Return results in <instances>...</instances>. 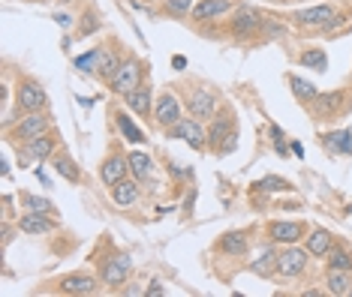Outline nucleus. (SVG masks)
I'll use <instances>...</instances> for the list:
<instances>
[{
    "label": "nucleus",
    "mask_w": 352,
    "mask_h": 297,
    "mask_svg": "<svg viewBox=\"0 0 352 297\" xmlns=\"http://www.w3.org/2000/svg\"><path fill=\"white\" fill-rule=\"evenodd\" d=\"M6 130V141L12 144V147H19V144H25L30 139H36V135H45L54 130V117L49 115V111H28L25 117L12 120L10 126H3Z\"/></svg>",
    "instance_id": "1"
},
{
    "label": "nucleus",
    "mask_w": 352,
    "mask_h": 297,
    "mask_svg": "<svg viewBox=\"0 0 352 297\" xmlns=\"http://www.w3.org/2000/svg\"><path fill=\"white\" fill-rule=\"evenodd\" d=\"M334 19H338V10L331 3H319V6H310V10H301L292 15V21L298 27H334Z\"/></svg>",
    "instance_id": "18"
},
{
    "label": "nucleus",
    "mask_w": 352,
    "mask_h": 297,
    "mask_svg": "<svg viewBox=\"0 0 352 297\" xmlns=\"http://www.w3.org/2000/svg\"><path fill=\"white\" fill-rule=\"evenodd\" d=\"M52 165H54V171H58L60 178H67L69 183H76V187L85 180L82 168H78V163H76V159L67 154V150H58V154L52 156Z\"/></svg>",
    "instance_id": "24"
},
{
    "label": "nucleus",
    "mask_w": 352,
    "mask_h": 297,
    "mask_svg": "<svg viewBox=\"0 0 352 297\" xmlns=\"http://www.w3.org/2000/svg\"><path fill=\"white\" fill-rule=\"evenodd\" d=\"M232 130H238V117H235V108L229 106V102H223V106L217 108V115L211 117V123H208V150H214L217 154L220 144L226 141V135Z\"/></svg>",
    "instance_id": "5"
},
{
    "label": "nucleus",
    "mask_w": 352,
    "mask_h": 297,
    "mask_svg": "<svg viewBox=\"0 0 352 297\" xmlns=\"http://www.w3.org/2000/svg\"><path fill=\"white\" fill-rule=\"evenodd\" d=\"M54 21H58L60 27H73V15H54Z\"/></svg>",
    "instance_id": "39"
},
{
    "label": "nucleus",
    "mask_w": 352,
    "mask_h": 297,
    "mask_svg": "<svg viewBox=\"0 0 352 297\" xmlns=\"http://www.w3.org/2000/svg\"><path fill=\"white\" fill-rule=\"evenodd\" d=\"M19 156H25V159H34V163H45L49 159L52 163V156L60 150V135L58 132H45V135H36V139H30L25 144H19Z\"/></svg>",
    "instance_id": "9"
},
{
    "label": "nucleus",
    "mask_w": 352,
    "mask_h": 297,
    "mask_svg": "<svg viewBox=\"0 0 352 297\" xmlns=\"http://www.w3.org/2000/svg\"><path fill=\"white\" fill-rule=\"evenodd\" d=\"M286 82H289V91H292V96L298 102H304V106H307V102H314L316 96H319V91H316V84H310V78H301V75H286Z\"/></svg>",
    "instance_id": "26"
},
{
    "label": "nucleus",
    "mask_w": 352,
    "mask_h": 297,
    "mask_svg": "<svg viewBox=\"0 0 352 297\" xmlns=\"http://www.w3.org/2000/svg\"><path fill=\"white\" fill-rule=\"evenodd\" d=\"M181 117H184V108H181L178 96H175L172 91H160L157 99H154V123L163 132H169Z\"/></svg>",
    "instance_id": "11"
},
{
    "label": "nucleus",
    "mask_w": 352,
    "mask_h": 297,
    "mask_svg": "<svg viewBox=\"0 0 352 297\" xmlns=\"http://www.w3.org/2000/svg\"><path fill=\"white\" fill-rule=\"evenodd\" d=\"M58 228V216H49V213H36V211H25L19 216V231L28 237H43V235H52Z\"/></svg>",
    "instance_id": "17"
},
{
    "label": "nucleus",
    "mask_w": 352,
    "mask_h": 297,
    "mask_svg": "<svg viewBox=\"0 0 352 297\" xmlns=\"http://www.w3.org/2000/svg\"><path fill=\"white\" fill-rule=\"evenodd\" d=\"M349 274L346 270H328L325 274V292L328 294H334V297H346L349 292Z\"/></svg>",
    "instance_id": "32"
},
{
    "label": "nucleus",
    "mask_w": 352,
    "mask_h": 297,
    "mask_svg": "<svg viewBox=\"0 0 352 297\" xmlns=\"http://www.w3.org/2000/svg\"><path fill=\"white\" fill-rule=\"evenodd\" d=\"M271 139H274V144L283 141V132H280V126H271Z\"/></svg>",
    "instance_id": "43"
},
{
    "label": "nucleus",
    "mask_w": 352,
    "mask_h": 297,
    "mask_svg": "<svg viewBox=\"0 0 352 297\" xmlns=\"http://www.w3.org/2000/svg\"><path fill=\"white\" fill-rule=\"evenodd\" d=\"M328 270H352V252H349V246H343L340 240H334L331 243V250H328Z\"/></svg>",
    "instance_id": "27"
},
{
    "label": "nucleus",
    "mask_w": 352,
    "mask_h": 297,
    "mask_svg": "<svg viewBox=\"0 0 352 297\" xmlns=\"http://www.w3.org/2000/svg\"><path fill=\"white\" fill-rule=\"evenodd\" d=\"M118 67H121V43H118V39H106V43L100 45V63H97L94 75L109 84L111 78H115Z\"/></svg>",
    "instance_id": "16"
},
{
    "label": "nucleus",
    "mask_w": 352,
    "mask_h": 297,
    "mask_svg": "<svg viewBox=\"0 0 352 297\" xmlns=\"http://www.w3.org/2000/svg\"><path fill=\"white\" fill-rule=\"evenodd\" d=\"M235 147H238V130H232V132L226 135V141L220 144L217 156H229V154H232V150H235Z\"/></svg>",
    "instance_id": "38"
},
{
    "label": "nucleus",
    "mask_w": 352,
    "mask_h": 297,
    "mask_svg": "<svg viewBox=\"0 0 352 297\" xmlns=\"http://www.w3.org/2000/svg\"><path fill=\"white\" fill-rule=\"evenodd\" d=\"M130 174L139 183L148 180L151 174H154V159H151L145 150H133V154H130Z\"/></svg>",
    "instance_id": "28"
},
{
    "label": "nucleus",
    "mask_w": 352,
    "mask_h": 297,
    "mask_svg": "<svg viewBox=\"0 0 352 297\" xmlns=\"http://www.w3.org/2000/svg\"><path fill=\"white\" fill-rule=\"evenodd\" d=\"M100 283L102 279L91 276V274H69V276H60L58 283H54V292L69 294V297H87V294L100 292Z\"/></svg>",
    "instance_id": "14"
},
{
    "label": "nucleus",
    "mask_w": 352,
    "mask_h": 297,
    "mask_svg": "<svg viewBox=\"0 0 352 297\" xmlns=\"http://www.w3.org/2000/svg\"><path fill=\"white\" fill-rule=\"evenodd\" d=\"M145 294H151V297H160V294H166V292H163V285H160V283H151V288H148Z\"/></svg>",
    "instance_id": "40"
},
{
    "label": "nucleus",
    "mask_w": 352,
    "mask_h": 297,
    "mask_svg": "<svg viewBox=\"0 0 352 297\" xmlns=\"http://www.w3.org/2000/svg\"><path fill=\"white\" fill-rule=\"evenodd\" d=\"M340 99H343V93H340V91H331V93H319L316 99H314V108H316L319 120H325V117H334V111L340 108Z\"/></svg>",
    "instance_id": "31"
},
{
    "label": "nucleus",
    "mask_w": 352,
    "mask_h": 297,
    "mask_svg": "<svg viewBox=\"0 0 352 297\" xmlns=\"http://www.w3.org/2000/svg\"><path fill=\"white\" fill-rule=\"evenodd\" d=\"M154 99H157V93H154V87H151L148 78L124 96V102L130 106V111L139 115L142 120H154Z\"/></svg>",
    "instance_id": "15"
},
{
    "label": "nucleus",
    "mask_w": 352,
    "mask_h": 297,
    "mask_svg": "<svg viewBox=\"0 0 352 297\" xmlns=\"http://www.w3.org/2000/svg\"><path fill=\"white\" fill-rule=\"evenodd\" d=\"M334 243V235L328 228H314L307 237H304V250H307L314 259H325L328 250H331Z\"/></svg>",
    "instance_id": "23"
},
{
    "label": "nucleus",
    "mask_w": 352,
    "mask_h": 297,
    "mask_svg": "<svg viewBox=\"0 0 352 297\" xmlns=\"http://www.w3.org/2000/svg\"><path fill=\"white\" fill-rule=\"evenodd\" d=\"M142 82H145V67L139 63V58L126 54V58L121 60V67H118V72H115V78L109 82V87H111L115 93L126 96V93L133 91V87H139Z\"/></svg>",
    "instance_id": "6"
},
{
    "label": "nucleus",
    "mask_w": 352,
    "mask_h": 297,
    "mask_svg": "<svg viewBox=\"0 0 352 297\" xmlns=\"http://www.w3.org/2000/svg\"><path fill=\"white\" fill-rule=\"evenodd\" d=\"M253 189H259V192H289L292 183L283 180V178H277V174H265L262 180L253 183Z\"/></svg>",
    "instance_id": "34"
},
{
    "label": "nucleus",
    "mask_w": 352,
    "mask_h": 297,
    "mask_svg": "<svg viewBox=\"0 0 352 297\" xmlns=\"http://www.w3.org/2000/svg\"><path fill=\"white\" fill-rule=\"evenodd\" d=\"M346 297H352V285H349V292H346Z\"/></svg>",
    "instance_id": "44"
},
{
    "label": "nucleus",
    "mask_w": 352,
    "mask_h": 297,
    "mask_svg": "<svg viewBox=\"0 0 352 297\" xmlns=\"http://www.w3.org/2000/svg\"><path fill=\"white\" fill-rule=\"evenodd\" d=\"M97 63H100V45L91 48V51H85L82 58L76 60V67L82 69V72H97Z\"/></svg>",
    "instance_id": "36"
},
{
    "label": "nucleus",
    "mask_w": 352,
    "mask_h": 297,
    "mask_svg": "<svg viewBox=\"0 0 352 297\" xmlns=\"http://www.w3.org/2000/svg\"><path fill=\"white\" fill-rule=\"evenodd\" d=\"M85 21H87V24H82L78 36H91V30H100V15H97V12H87Z\"/></svg>",
    "instance_id": "37"
},
{
    "label": "nucleus",
    "mask_w": 352,
    "mask_h": 297,
    "mask_svg": "<svg viewBox=\"0 0 352 297\" xmlns=\"http://www.w3.org/2000/svg\"><path fill=\"white\" fill-rule=\"evenodd\" d=\"M298 63H301V67L316 69V72H325L328 69V58H325L322 48H307V51H301L298 54Z\"/></svg>",
    "instance_id": "33"
},
{
    "label": "nucleus",
    "mask_w": 352,
    "mask_h": 297,
    "mask_svg": "<svg viewBox=\"0 0 352 297\" xmlns=\"http://www.w3.org/2000/svg\"><path fill=\"white\" fill-rule=\"evenodd\" d=\"M133 274V259L126 252H115L109 261H102V285H109V288H121L126 279H130Z\"/></svg>",
    "instance_id": "13"
},
{
    "label": "nucleus",
    "mask_w": 352,
    "mask_h": 297,
    "mask_svg": "<svg viewBox=\"0 0 352 297\" xmlns=\"http://www.w3.org/2000/svg\"><path fill=\"white\" fill-rule=\"evenodd\" d=\"M142 183L135 180V178H124V180H118L115 187H109V198H111V204H118V207H130L139 202V195H142Z\"/></svg>",
    "instance_id": "21"
},
{
    "label": "nucleus",
    "mask_w": 352,
    "mask_h": 297,
    "mask_svg": "<svg viewBox=\"0 0 352 297\" xmlns=\"http://www.w3.org/2000/svg\"><path fill=\"white\" fill-rule=\"evenodd\" d=\"M19 202L25 211H36V213H49V216H60L58 207H54L45 195H34V192H19Z\"/></svg>",
    "instance_id": "30"
},
{
    "label": "nucleus",
    "mask_w": 352,
    "mask_h": 297,
    "mask_svg": "<svg viewBox=\"0 0 352 297\" xmlns=\"http://www.w3.org/2000/svg\"><path fill=\"white\" fill-rule=\"evenodd\" d=\"M166 139H178L184 144H190L193 150H199V154L208 150V132H205L202 120H196V117H181L178 123L166 132Z\"/></svg>",
    "instance_id": "7"
},
{
    "label": "nucleus",
    "mask_w": 352,
    "mask_h": 297,
    "mask_svg": "<svg viewBox=\"0 0 352 297\" xmlns=\"http://www.w3.org/2000/svg\"><path fill=\"white\" fill-rule=\"evenodd\" d=\"M322 147L328 150V154H352V132L340 130V132L322 135Z\"/></svg>",
    "instance_id": "29"
},
{
    "label": "nucleus",
    "mask_w": 352,
    "mask_h": 297,
    "mask_svg": "<svg viewBox=\"0 0 352 297\" xmlns=\"http://www.w3.org/2000/svg\"><path fill=\"white\" fill-rule=\"evenodd\" d=\"M232 0H196L193 12H190V21L193 24H205V21H214L220 15H232Z\"/></svg>",
    "instance_id": "19"
},
{
    "label": "nucleus",
    "mask_w": 352,
    "mask_h": 297,
    "mask_svg": "<svg viewBox=\"0 0 352 297\" xmlns=\"http://www.w3.org/2000/svg\"><path fill=\"white\" fill-rule=\"evenodd\" d=\"M60 3H69V0H60Z\"/></svg>",
    "instance_id": "45"
},
{
    "label": "nucleus",
    "mask_w": 352,
    "mask_h": 297,
    "mask_svg": "<svg viewBox=\"0 0 352 297\" xmlns=\"http://www.w3.org/2000/svg\"><path fill=\"white\" fill-rule=\"evenodd\" d=\"M45 106H49L45 87L34 75H19V82H15V108L28 115V111H43Z\"/></svg>",
    "instance_id": "3"
},
{
    "label": "nucleus",
    "mask_w": 352,
    "mask_h": 297,
    "mask_svg": "<svg viewBox=\"0 0 352 297\" xmlns=\"http://www.w3.org/2000/svg\"><path fill=\"white\" fill-rule=\"evenodd\" d=\"M124 178H130V154H124L118 144H111V150L100 163V180L106 183V187H115V183Z\"/></svg>",
    "instance_id": "8"
},
{
    "label": "nucleus",
    "mask_w": 352,
    "mask_h": 297,
    "mask_svg": "<svg viewBox=\"0 0 352 297\" xmlns=\"http://www.w3.org/2000/svg\"><path fill=\"white\" fill-rule=\"evenodd\" d=\"M10 240H12V228L3 222V246H10Z\"/></svg>",
    "instance_id": "42"
},
{
    "label": "nucleus",
    "mask_w": 352,
    "mask_h": 297,
    "mask_svg": "<svg viewBox=\"0 0 352 297\" xmlns=\"http://www.w3.org/2000/svg\"><path fill=\"white\" fill-rule=\"evenodd\" d=\"M121 292H124V294H145L148 288H142V285H130V288H121Z\"/></svg>",
    "instance_id": "41"
},
{
    "label": "nucleus",
    "mask_w": 352,
    "mask_h": 297,
    "mask_svg": "<svg viewBox=\"0 0 352 297\" xmlns=\"http://www.w3.org/2000/svg\"><path fill=\"white\" fill-rule=\"evenodd\" d=\"M277 259H280V252L274 250V243L268 240V246H262V250L256 252V259L250 261V274L262 276V279L274 276L277 274Z\"/></svg>",
    "instance_id": "22"
},
{
    "label": "nucleus",
    "mask_w": 352,
    "mask_h": 297,
    "mask_svg": "<svg viewBox=\"0 0 352 297\" xmlns=\"http://www.w3.org/2000/svg\"><path fill=\"white\" fill-rule=\"evenodd\" d=\"M193 6H196V0H163V10L175 15V19H190Z\"/></svg>",
    "instance_id": "35"
},
{
    "label": "nucleus",
    "mask_w": 352,
    "mask_h": 297,
    "mask_svg": "<svg viewBox=\"0 0 352 297\" xmlns=\"http://www.w3.org/2000/svg\"><path fill=\"white\" fill-rule=\"evenodd\" d=\"M262 24H265V19L259 15V10H256V6L241 3V6H235V10H232L229 34H232V39H250V36H256L262 30Z\"/></svg>",
    "instance_id": "4"
},
{
    "label": "nucleus",
    "mask_w": 352,
    "mask_h": 297,
    "mask_svg": "<svg viewBox=\"0 0 352 297\" xmlns=\"http://www.w3.org/2000/svg\"><path fill=\"white\" fill-rule=\"evenodd\" d=\"M214 250L229 255V259H244L247 250H250V237H247V231H226V235L214 243Z\"/></svg>",
    "instance_id": "20"
},
{
    "label": "nucleus",
    "mask_w": 352,
    "mask_h": 297,
    "mask_svg": "<svg viewBox=\"0 0 352 297\" xmlns=\"http://www.w3.org/2000/svg\"><path fill=\"white\" fill-rule=\"evenodd\" d=\"M310 259H314V255L304 250V246H298V243L283 246V250H280V259H277V274H280V276H286V279L301 276L304 270H307Z\"/></svg>",
    "instance_id": "12"
},
{
    "label": "nucleus",
    "mask_w": 352,
    "mask_h": 297,
    "mask_svg": "<svg viewBox=\"0 0 352 297\" xmlns=\"http://www.w3.org/2000/svg\"><path fill=\"white\" fill-rule=\"evenodd\" d=\"M111 120L118 123V130H121L124 141H130V144H145V141H148V135L133 123V117L126 115V111H121V108H111Z\"/></svg>",
    "instance_id": "25"
},
{
    "label": "nucleus",
    "mask_w": 352,
    "mask_h": 297,
    "mask_svg": "<svg viewBox=\"0 0 352 297\" xmlns=\"http://www.w3.org/2000/svg\"><path fill=\"white\" fill-rule=\"evenodd\" d=\"M265 237L274 246H289L307 237V226L301 219H274L265 226Z\"/></svg>",
    "instance_id": "10"
},
{
    "label": "nucleus",
    "mask_w": 352,
    "mask_h": 297,
    "mask_svg": "<svg viewBox=\"0 0 352 297\" xmlns=\"http://www.w3.org/2000/svg\"><path fill=\"white\" fill-rule=\"evenodd\" d=\"M220 106H223V99H220V91H217V87L196 84L193 91L187 93V111H190V117L202 120V123L217 115Z\"/></svg>",
    "instance_id": "2"
}]
</instances>
